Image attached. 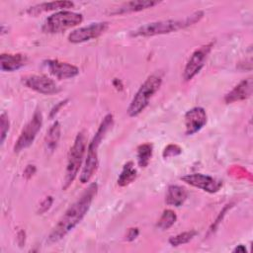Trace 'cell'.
Here are the masks:
<instances>
[{"label": "cell", "mask_w": 253, "mask_h": 253, "mask_svg": "<svg viewBox=\"0 0 253 253\" xmlns=\"http://www.w3.org/2000/svg\"><path fill=\"white\" fill-rule=\"evenodd\" d=\"M232 207V204H228V205H226L224 208H223V210L219 212V214H218V216L216 217V219L213 221V223L211 224V226L210 227V232H212V231H214L215 230V228L218 226V224H219V222L222 220V218H223V216H224V214H225V212L228 211V209H230Z\"/></svg>", "instance_id": "27"}, {"label": "cell", "mask_w": 253, "mask_h": 253, "mask_svg": "<svg viewBox=\"0 0 253 253\" xmlns=\"http://www.w3.org/2000/svg\"><path fill=\"white\" fill-rule=\"evenodd\" d=\"M182 153V148L178 145V144H168L163 152H162V156L163 158H171V157H175V156H178Z\"/></svg>", "instance_id": "25"}, {"label": "cell", "mask_w": 253, "mask_h": 253, "mask_svg": "<svg viewBox=\"0 0 253 253\" xmlns=\"http://www.w3.org/2000/svg\"><path fill=\"white\" fill-rule=\"evenodd\" d=\"M109 28L107 22L92 23L88 26L76 29L68 35V42L71 43H81L88 42L92 39H97L103 35Z\"/></svg>", "instance_id": "9"}, {"label": "cell", "mask_w": 253, "mask_h": 253, "mask_svg": "<svg viewBox=\"0 0 253 253\" xmlns=\"http://www.w3.org/2000/svg\"><path fill=\"white\" fill-rule=\"evenodd\" d=\"M113 85L116 87V89H117V90H123V88H124L122 81H121L120 79H118V78H115V79H114V81H113Z\"/></svg>", "instance_id": "32"}, {"label": "cell", "mask_w": 253, "mask_h": 253, "mask_svg": "<svg viewBox=\"0 0 253 253\" xmlns=\"http://www.w3.org/2000/svg\"><path fill=\"white\" fill-rule=\"evenodd\" d=\"M68 101H69L68 99H64V100H61V101H59L58 103H56V104L51 108V110H50V112H49V118H50V119L54 118L55 115L60 111V109H61L62 107H64V106L67 104Z\"/></svg>", "instance_id": "28"}, {"label": "cell", "mask_w": 253, "mask_h": 253, "mask_svg": "<svg viewBox=\"0 0 253 253\" xmlns=\"http://www.w3.org/2000/svg\"><path fill=\"white\" fill-rule=\"evenodd\" d=\"M232 252H234V253H244V252H246V248H245V246L244 245H242V244H239V245H237L233 250H232Z\"/></svg>", "instance_id": "33"}, {"label": "cell", "mask_w": 253, "mask_h": 253, "mask_svg": "<svg viewBox=\"0 0 253 253\" xmlns=\"http://www.w3.org/2000/svg\"><path fill=\"white\" fill-rule=\"evenodd\" d=\"M188 197L187 190L179 185H171L167 189L165 202L168 206L180 207L184 204Z\"/></svg>", "instance_id": "18"}, {"label": "cell", "mask_w": 253, "mask_h": 253, "mask_svg": "<svg viewBox=\"0 0 253 253\" xmlns=\"http://www.w3.org/2000/svg\"><path fill=\"white\" fill-rule=\"evenodd\" d=\"M252 89L253 81L251 77L242 80L224 96L225 104H232L248 99L252 95Z\"/></svg>", "instance_id": "14"}, {"label": "cell", "mask_w": 253, "mask_h": 253, "mask_svg": "<svg viewBox=\"0 0 253 253\" xmlns=\"http://www.w3.org/2000/svg\"><path fill=\"white\" fill-rule=\"evenodd\" d=\"M158 1L153 0H135V1H128L118 8H116L114 11L111 12L112 15H123V14H128V13H135L142 10H146L149 8L154 7L157 5Z\"/></svg>", "instance_id": "16"}, {"label": "cell", "mask_w": 253, "mask_h": 253, "mask_svg": "<svg viewBox=\"0 0 253 253\" xmlns=\"http://www.w3.org/2000/svg\"><path fill=\"white\" fill-rule=\"evenodd\" d=\"M208 117L204 108L195 107L187 111L184 117L185 133L187 135L195 134L200 131L207 124Z\"/></svg>", "instance_id": "12"}, {"label": "cell", "mask_w": 253, "mask_h": 253, "mask_svg": "<svg viewBox=\"0 0 253 253\" xmlns=\"http://www.w3.org/2000/svg\"><path fill=\"white\" fill-rule=\"evenodd\" d=\"M204 16V12L198 11L183 20H162L147 23L140 26L130 33L131 37H153L157 35H165L179 31L199 22Z\"/></svg>", "instance_id": "3"}, {"label": "cell", "mask_w": 253, "mask_h": 253, "mask_svg": "<svg viewBox=\"0 0 253 253\" xmlns=\"http://www.w3.org/2000/svg\"><path fill=\"white\" fill-rule=\"evenodd\" d=\"M74 6V3L72 1H51V2H43L37 4L35 6L30 7L27 10V13L31 16H38L41 13L43 12H49V11H56L60 10L63 11L65 9L72 8Z\"/></svg>", "instance_id": "17"}, {"label": "cell", "mask_w": 253, "mask_h": 253, "mask_svg": "<svg viewBox=\"0 0 253 253\" xmlns=\"http://www.w3.org/2000/svg\"><path fill=\"white\" fill-rule=\"evenodd\" d=\"M139 234V229L137 227H130L128 228L126 235V239L127 241H133Z\"/></svg>", "instance_id": "30"}, {"label": "cell", "mask_w": 253, "mask_h": 253, "mask_svg": "<svg viewBox=\"0 0 253 253\" xmlns=\"http://www.w3.org/2000/svg\"><path fill=\"white\" fill-rule=\"evenodd\" d=\"M196 235H197V231L194 230V229H191L189 231H184L182 233H179L175 236L170 237L168 242H169L170 245H172L174 247H177V246H180V245H183V244H186V243L190 242Z\"/></svg>", "instance_id": "23"}, {"label": "cell", "mask_w": 253, "mask_h": 253, "mask_svg": "<svg viewBox=\"0 0 253 253\" xmlns=\"http://www.w3.org/2000/svg\"><path fill=\"white\" fill-rule=\"evenodd\" d=\"M82 21L83 16L79 13L67 10L58 11L45 19L42 31L45 34H59L78 26Z\"/></svg>", "instance_id": "6"}, {"label": "cell", "mask_w": 253, "mask_h": 253, "mask_svg": "<svg viewBox=\"0 0 253 253\" xmlns=\"http://www.w3.org/2000/svg\"><path fill=\"white\" fill-rule=\"evenodd\" d=\"M162 84V77L157 74L149 75L140 85L137 92L130 101L126 113L130 118L137 117L148 106L152 96L159 90Z\"/></svg>", "instance_id": "4"}, {"label": "cell", "mask_w": 253, "mask_h": 253, "mask_svg": "<svg viewBox=\"0 0 253 253\" xmlns=\"http://www.w3.org/2000/svg\"><path fill=\"white\" fill-rule=\"evenodd\" d=\"M27 63V56L22 53H2L0 55V68L2 71H16Z\"/></svg>", "instance_id": "15"}, {"label": "cell", "mask_w": 253, "mask_h": 253, "mask_svg": "<svg viewBox=\"0 0 253 253\" xmlns=\"http://www.w3.org/2000/svg\"><path fill=\"white\" fill-rule=\"evenodd\" d=\"M25 241H26V233L23 229H20L17 233V242L19 246L22 247L25 244Z\"/></svg>", "instance_id": "31"}, {"label": "cell", "mask_w": 253, "mask_h": 253, "mask_svg": "<svg viewBox=\"0 0 253 253\" xmlns=\"http://www.w3.org/2000/svg\"><path fill=\"white\" fill-rule=\"evenodd\" d=\"M49 73L57 79H69L79 74V68L71 63L58 59H48L44 61Z\"/></svg>", "instance_id": "13"}, {"label": "cell", "mask_w": 253, "mask_h": 253, "mask_svg": "<svg viewBox=\"0 0 253 253\" xmlns=\"http://www.w3.org/2000/svg\"><path fill=\"white\" fill-rule=\"evenodd\" d=\"M60 133H61V126L59 122L55 121L46 131V134L44 137L45 147L49 152H53L57 147L58 141L60 139Z\"/></svg>", "instance_id": "19"}, {"label": "cell", "mask_w": 253, "mask_h": 253, "mask_svg": "<svg viewBox=\"0 0 253 253\" xmlns=\"http://www.w3.org/2000/svg\"><path fill=\"white\" fill-rule=\"evenodd\" d=\"M98 185L96 183H91L85 191L82 193L80 198H78L63 213L58 222L52 228L47 236L46 242L52 244L58 242L63 237H65L80 221L84 218L88 212L91 204L97 195Z\"/></svg>", "instance_id": "1"}, {"label": "cell", "mask_w": 253, "mask_h": 253, "mask_svg": "<svg viewBox=\"0 0 253 253\" xmlns=\"http://www.w3.org/2000/svg\"><path fill=\"white\" fill-rule=\"evenodd\" d=\"M213 46V42H209L197 48L190 58L188 59L184 71H183V79L185 81L192 80L204 67L206 59L210 54L211 48Z\"/></svg>", "instance_id": "8"}, {"label": "cell", "mask_w": 253, "mask_h": 253, "mask_svg": "<svg viewBox=\"0 0 253 253\" xmlns=\"http://www.w3.org/2000/svg\"><path fill=\"white\" fill-rule=\"evenodd\" d=\"M9 128H10V121H9L8 115L6 112H2L0 115V129H1L0 142H1V144L4 143L7 133L9 131Z\"/></svg>", "instance_id": "24"}, {"label": "cell", "mask_w": 253, "mask_h": 253, "mask_svg": "<svg viewBox=\"0 0 253 253\" xmlns=\"http://www.w3.org/2000/svg\"><path fill=\"white\" fill-rule=\"evenodd\" d=\"M36 172H37L36 166L33 165V164H29V165H27L26 168L24 169L23 176H24L27 180H29V179H31V178L36 174Z\"/></svg>", "instance_id": "29"}, {"label": "cell", "mask_w": 253, "mask_h": 253, "mask_svg": "<svg viewBox=\"0 0 253 253\" xmlns=\"http://www.w3.org/2000/svg\"><path fill=\"white\" fill-rule=\"evenodd\" d=\"M52 203H53V198H52L51 196L45 197V198L42 201V203L40 204V206H39L38 213H39V214H42V213H44L45 211H47L50 209Z\"/></svg>", "instance_id": "26"}, {"label": "cell", "mask_w": 253, "mask_h": 253, "mask_svg": "<svg viewBox=\"0 0 253 253\" xmlns=\"http://www.w3.org/2000/svg\"><path fill=\"white\" fill-rule=\"evenodd\" d=\"M181 180L186 184H189L193 187L202 189L210 194H214L220 190L222 187V182L217 180L210 175H205L201 173L188 174L181 177Z\"/></svg>", "instance_id": "11"}, {"label": "cell", "mask_w": 253, "mask_h": 253, "mask_svg": "<svg viewBox=\"0 0 253 253\" xmlns=\"http://www.w3.org/2000/svg\"><path fill=\"white\" fill-rule=\"evenodd\" d=\"M42 126V115L40 110H36L32 119L23 127L16 143L14 145V152L19 153L29 146H31Z\"/></svg>", "instance_id": "7"}, {"label": "cell", "mask_w": 253, "mask_h": 253, "mask_svg": "<svg viewBox=\"0 0 253 253\" xmlns=\"http://www.w3.org/2000/svg\"><path fill=\"white\" fill-rule=\"evenodd\" d=\"M176 220H177V215L175 211L168 209L163 211L160 218L156 223V226L161 230H167L176 222Z\"/></svg>", "instance_id": "22"}, {"label": "cell", "mask_w": 253, "mask_h": 253, "mask_svg": "<svg viewBox=\"0 0 253 253\" xmlns=\"http://www.w3.org/2000/svg\"><path fill=\"white\" fill-rule=\"evenodd\" d=\"M135 178H136V170L133 166V162L128 161L124 165L122 172L118 177L117 183L120 187H126L130 183H132L135 180Z\"/></svg>", "instance_id": "20"}, {"label": "cell", "mask_w": 253, "mask_h": 253, "mask_svg": "<svg viewBox=\"0 0 253 253\" xmlns=\"http://www.w3.org/2000/svg\"><path fill=\"white\" fill-rule=\"evenodd\" d=\"M22 83L29 89L43 95H53L61 90L52 79L45 75H27L22 78Z\"/></svg>", "instance_id": "10"}, {"label": "cell", "mask_w": 253, "mask_h": 253, "mask_svg": "<svg viewBox=\"0 0 253 253\" xmlns=\"http://www.w3.org/2000/svg\"><path fill=\"white\" fill-rule=\"evenodd\" d=\"M86 145H87L86 135L84 134L83 131L78 132L68 152L67 164H66V169L64 173L65 174L64 181L62 186L63 191L67 190L75 180L83 161V156L86 151Z\"/></svg>", "instance_id": "5"}, {"label": "cell", "mask_w": 253, "mask_h": 253, "mask_svg": "<svg viewBox=\"0 0 253 253\" xmlns=\"http://www.w3.org/2000/svg\"><path fill=\"white\" fill-rule=\"evenodd\" d=\"M152 144L150 143H142L138 145L136 149V157H137V163L138 166L141 168H145L151 159L152 156Z\"/></svg>", "instance_id": "21"}, {"label": "cell", "mask_w": 253, "mask_h": 253, "mask_svg": "<svg viewBox=\"0 0 253 253\" xmlns=\"http://www.w3.org/2000/svg\"><path fill=\"white\" fill-rule=\"evenodd\" d=\"M114 125V117L112 114H108L102 120L96 133L94 134L93 138L89 142L87 146V155L85 159L84 166L82 168L81 174L79 176V181L82 184L88 183L94 174L97 172L99 166V159H98V148L104 139L106 133L112 128Z\"/></svg>", "instance_id": "2"}]
</instances>
